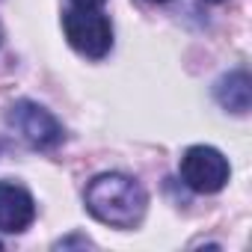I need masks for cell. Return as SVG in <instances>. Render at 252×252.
<instances>
[{
    "label": "cell",
    "mask_w": 252,
    "mask_h": 252,
    "mask_svg": "<svg viewBox=\"0 0 252 252\" xmlns=\"http://www.w3.org/2000/svg\"><path fill=\"white\" fill-rule=\"evenodd\" d=\"M149 196L140 181L122 172L95 175L86 187V211L113 228H134L146 214Z\"/></svg>",
    "instance_id": "6da1fadb"
},
{
    "label": "cell",
    "mask_w": 252,
    "mask_h": 252,
    "mask_svg": "<svg viewBox=\"0 0 252 252\" xmlns=\"http://www.w3.org/2000/svg\"><path fill=\"white\" fill-rule=\"evenodd\" d=\"M63 33L68 45L89 60H101L113 48V24L98 9H80V6L68 9L63 15Z\"/></svg>",
    "instance_id": "7a4b0ae2"
},
{
    "label": "cell",
    "mask_w": 252,
    "mask_h": 252,
    "mask_svg": "<svg viewBox=\"0 0 252 252\" xmlns=\"http://www.w3.org/2000/svg\"><path fill=\"white\" fill-rule=\"evenodd\" d=\"M6 122L30 149H54L63 143V125L36 101H15L6 110Z\"/></svg>",
    "instance_id": "3957f363"
},
{
    "label": "cell",
    "mask_w": 252,
    "mask_h": 252,
    "mask_svg": "<svg viewBox=\"0 0 252 252\" xmlns=\"http://www.w3.org/2000/svg\"><path fill=\"white\" fill-rule=\"evenodd\" d=\"M231 166L214 146H190L181 158V181L193 193H220L228 184Z\"/></svg>",
    "instance_id": "277c9868"
},
{
    "label": "cell",
    "mask_w": 252,
    "mask_h": 252,
    "mask_svg": "<svg viewBox=\"0 0 252 252\" xmlns=\"http://www.w3.org/2000/svg\"><path fill=\"white\" fill-rule=\"evenodd\" d=\"M33 220H36L33 196L12 181H0V231L21 234Z\"/></svg>",
    "instance_id": "5b68a950"
},
{
    "label": "cell",
    "mask_w": 252,
    "mask_h": 252,
    "mask_svg": "<svg viewBox=\"0 0 252 252\" xmlns=\"http://www.w3.org/2000/svg\"><path fill=\"white\" fill-rule=\"evenodd\" d=\"M214 98L222 110L234 113V116H246L249 104H252V80L246 68H234L228 74H222L214 83Z\"/></svg>",
    "instance_id": "8992f818"
},
{
    "label": "cell",
    "mask_w": 252,
    "mask_h": 252,
    "mask_svg": "<svg viewBox=\"0 0 252 252\" xmlns=\"http://www.w3.org/2000/svg\"><path fill=\"white\" fill-rule=\"evenodd\" d=\"M57 246H60V249H68V246H92V243H89L86 237H68V240H60Z\"/></svg>",
    "instance_id": "52a82bcc"
},
{
    "label": "cell",
    "mask_w": 252,
    "mask_h": 252,
    "mask_svg": "<svg viewBox=\"0 0 252 252\" xmlns=\"http://www.w3.org/2000/svg\"><path fill=\"white\" fill-rule=\"evenodd\" d=\"M71 3H74V6H80V9H98L104 0H71Z\"/></svg>",
    "instance_id": "ba28073f"
},
{
    "label": "cell",
    "mask_w": 252,
    "mask_h": 252,
    "mask_svg": "<svg viewBox=\"0 0 252 252\" xmlns=\"http://www.w3.org/2000/svg\"><path fill=\"white\" fill-rule=\"evenodd\" d=\"M149 3H166V0H149Z\"/></svg>",
    "instance_id": "9c48e42d"
},
{
    "label": "cell",
    "mask_w": 252,
    "mask_h": 252,
    "mask_svg": "<svg viewBox=\"0 0 252 252\" xmlns=\"http://www.w3.org/2000/svg\"><path fill=\"white\" fill-rule=\"evenodd\" d=\"M208 3H222V0H208Z\"/></svg>",
    "instance_id": "30bf717a"
},
{
    "label": "cell",
    "mask_w": 252,
    "mask_h": 252,
    "mask_svg": "<svg viewBox=\"0 0 252 252\" xmlns=\"http://www.w3.org/2000/svg\"><path fill=\"white\" fill-rule=\"evenodd\" d=\"M0 249H3V243H0Z\"/></svg>",
    "instance_id": "8fae6325"
}]
</instances>
